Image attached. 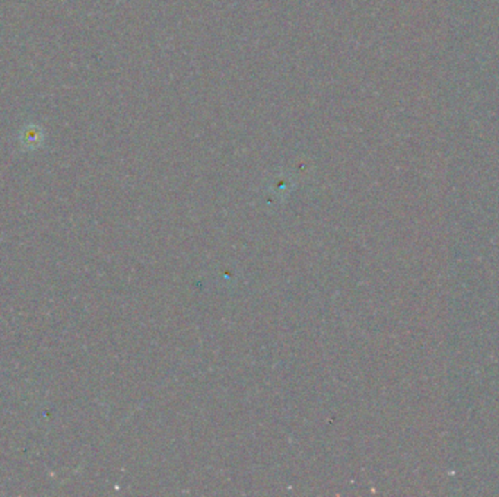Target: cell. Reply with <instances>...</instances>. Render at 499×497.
Here are the masks:
<instances>
[{
  "mask_svg": "<svg viewBox=\"0 0 499 497\" xmlns=\"http://www.w3.org/2000/svg\"><path fill=\"white\" fill-rule=\"evenodd\" d=\"M41 136H43V134H41V130H37L35 129V127L34 125H31V129H28L26 132H25V137H24V141H22V143H30V145H35L37 143V141H40L41 140Z\"/></svg>",
  "mask_w": 499,
  "mask_h": 497,
  "instance_id": "1",
  "label": "cell"
}]
</instances>
